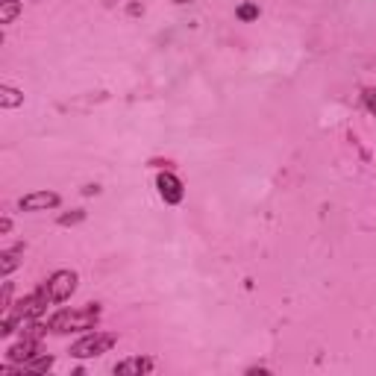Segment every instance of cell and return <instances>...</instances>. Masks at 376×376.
I'll return each mask as SVG.
<instances>
[{
	"mask_svg": "<svg viewBox=\"0 0 376 376\" xmlns=\"http://www.w3.org/2000/svg\"><path fill=\"white\" fill-rule=\"evenodd\" d=\"M100 321V309L97 306H85V309H62L47 321V330L53 332H80V330H92Z\"/></svg>",
	"mask_w": 376,
	"mask_h": 376,
	"instance_id": "1",
	"label": "cell"
},
{
	"mask_svg": "<svg viewBox=\"0 0 376 376\" xmlns=\"http://www.w3.org/2000/svg\"><path fill=\"white\" fill-rule=\"evenodd\" d=\"M115 344H118L115 332H92V335H85V338H80L74 344L71 355H74V359H94V355L109 353Z\"/></svg>",
	"mask_w": 376,
	"mask_h": 376,
	"instance_id": "2",
	"label": "cell"
},
{
	"mask_svg": "<svg viewBox=\"0 0 376 376\" xmlns=\"http://www.w3.org/2000/svg\"><path fill=\"white\" fill-rule=\"evenodd\" d=\"M47 300H51V294H47V285L44 288H38V291H33V294H27L21 303H18V309L12 312V318H18V321H36V318H42V312L47 309Z\"/></svg>",
	"mask_w": 376,
	"mask_h": 376,
	"instance_id": "3",
	"label": "cell"
},
{
	"mask_svg": "<svg viewBox=\"0 0 376 376\" xmlns=\"http://www.w3.org/2000/svg\"><path fill=\"white\" fill-rule=\"evenodd\" d=\"M44 285H47V294H51V303H65V300H71V294L77 291V273L56 271Z\"/></svg>",
	"mask_w": 376,
	"mask_h": 376,
	"instance_id": "4",
	"label": "cell"
},
{
	"mask_svg": "<svg viewBox=\"0 0 376 376\" xmlns=\"http://www.w3.org/2000/svg\"><path fill=\"white\" fill-rule=\"evenodd\" d=\"M156 185H159V194H162V200L165 203H180L183 200V183H180V176H174V174H159L156 176Z\"/></svg>",
	"mask_w": 376,
	"mask_h": 376,
	"instance_id": "5",
	"label": "cell"
},
{
	"mask_svg": "<svg viewBox=\"0 0 376 376\" xmlns=\"http://www.w3.org/2000/svg\"><path fill=\"white\" fill-rule=\"evenodd\" d=\"M59 206V194L56 191H33L21 197V209L24 212H42V209H53Z\"/></svg>",
	"mask_w": 376,
	"mask_h": 376,
	"instance_id": "6",
	"label": "cell"
},
{
	"mask_svg": "<svg viewBox=\"0 0 376 376\" xmlns=\"http://www.w3.org/2000/svg\"><path fill=\"white\" fill-rule=\"evenodd\" d=\"M153 368L150 359H142V355H135V359H126V362H118L115 364V373L118 376H142Z\"/></svg>",
	"mask_w": 376,
	"mask_h": 376,
	"instance_id": "7",
	"label": "cell"
},
{
	"mask_svg": "<svg viewBox=\"0 0 376 376\" xmlns=\"http://www.w3.org/2000/svg\"><path fill=\"white\" fill-rule=\"evenodd\" d=\"M36 353H38V344H36V338H24L21 344H15V347H9V350H6L9 362H18V364L29 362Z\"/></svg>",
	"mask_w": 376,
	"mask_h": 376,
	"instance_id": "8",
	"label": "cell"
},
{
	"mask_svg": "<svg viewBox=\"0 0 376 376\" xmlns=\"http://www.w3.org/2000/svg\"><path fill=\"white\" fill-rule=\"evenodd\" d=\"M21 103H24V94L18 92V88L0 85V106H3V109H15V106H21Z\"/></svg>",
	"mask_w": 376,
	"mask_h": 376,
	"instance_id": "9",
	"label": "cell"
},
{
	"mask_svg": "<svg viewBox=\"0 0 376 376\" xmlns=\"http://www.w3.org/2000/svg\"><path fill=\"white\" fill-rule=\"evenodd\" d=\"M21 15V0H3L0 3V24H12Z\"/></svg>",
	"mask_w": 376,
	"mask_h": 376,
	"instance_id": "10",
	"label": "cell"
},
{
	"mask_svg": "<svg viewBox=\"0 0 376 376\" xmlns=\"http://www.w3.org/2000/svg\"><path fill=\"white\" fill-rule=\"evenodd\" d=\"M18 256H21V247H18V250H6L3 256H0V273H3V276L12 273L18 265H21V259H18Z\"/></svg>",
	"mask_w": 376,
	"mask_h": 376,
	"instance_id": "11",
	"label": "cell"
},
{
	"mask_svg": "<svg viewBox=\"0 0 376 376\" xmlns=\"http://www.w3.org/2000/svg\"><path fill=\"white\" fill-rule=\"evenodd\" d=\"M239 18H241V21H253V18H259V6L241 3V6H239Z\"/></svg>",
	"mask_w": 376,
	"mask_h": 376,
	"instance_id": "12",
	"label": "cell"
},
{
	"mask_svg": "<svg viewBox=\"0 0 376 376\" xmlns=\"http://www.w3.org/2000/svg\"><path fill=\"white\" fill-rule=\"evenodd\" d=\"M364 106L371 115H376V88H364Z\"/></svg>",
	"mask_w": 376,
	"mask_h": 376,
	"instance_id": "13",
	"label": "cell"
},
{
	"mask_svg": "<svg viewBox=\"0 0 376 376\" xmlns=\"http://www.w3.org/2000/svg\"><path fill=\"white\" fill-rule=\"evenodd\" d=\"M83 217H85V212H74V215H62V217H59V224H62V226H71V224H80V221H83Z\"/></svg>",
	"mask_w": 376,
	"mask_h": 376,
	"instance_id": "14",
	"label": "cell"
},
{
	"mask_svg": "<svg viewBox=\"0 0 376 376\" xmlns=\"http://www.w3.org/2000/svg\"><path fill=\"white\" fill-rule=\"evenodd\" d=\"M12 230V221H9V217H3V221H0V232H9Z\"/></svg>",
	"mask_w": 376,
	"mask_h": 376,
	"instance_id": "15",
	"label": "cell"
},
{
	"mask_svg": "<svg viewBox=\"0 0 376 376\" xmlns=\"http://www.w3.org/2000/svg\"><path fill=\"white\" fill-rule=\"evenodd\" d=\"M176 3H191V0H176Z\"/></svg>",
	"mask_w": 376,
	"mask_h": 376,
	"instance_id": "16",
	"label": "cell"
}]
</instances>
